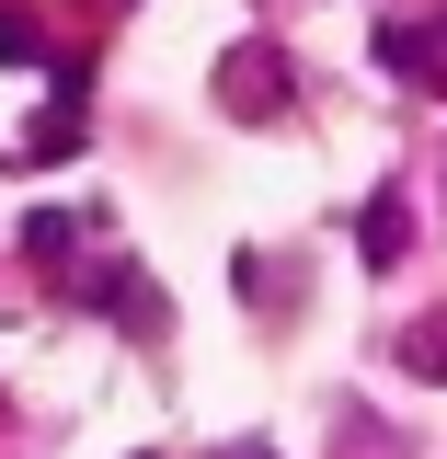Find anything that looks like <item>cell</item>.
I'll list each match as a JSON object with an SVG mask.
<instances>
[{"mask_svg": "<svg viewBox=\"0 0 447 459\" xmlns=\"http://www.w3.org/2000/svg\"><path fill=\"white\" fill-rule=\"evenodd\" d=\"M0 69H47V23L0 0Z\"/></svg>", "mask_w": 447, "mask_h": 459, "instance_id": "3", "label": "cell"}, {"mask_svg": "<svg viewBox=\"0 0 447 459\" xmlns=\"http://www.w3.org/2000/svg\"><path fill=\"white\" fill-rule=\"evenodd\" d=\"M219 104H229V115H276V104H287V69H276V47H229V69H219Z\"/></svg>", "mask_w": 447, "mask_h": 459, "instance_id": "1", "label": "cell"}, {"mask_svg": "<svg viewBox=\"0 0 447 459\" xmlns=\"http://www.w3.org/2000/svg\"><path fill=\"white\" fill-rule=\"evenodd\" d=\"M401 368H413V379H447V333H413V344H401Z\"/></svg>", "mask_w": 447, "mask_h": 459, "instance_id": "5", "label": "cell"}, {"mask_svg": "<svg viewBox=\"0 0 447 459\" xmlns=\"http://www.w3.org/2000/svg\"><path fill=\"white\" fill-rule=\"evenodd\" d=\"M69 150H81V104L57 92V104H47V126L23 138V161H69Z\"/></svg>", "mask_w": 447, "mask_h": 459, "instance_id": "4", "label": "cell"}, {"mask_svg": "<svg viewBox=\"0 0 447 459\" xmlns=\"http://www.w3.org/2000/svg\"><path fill=\"white\" fill-rule=\"evenodd\" d=\"M356 253H367V264H401V253H413V207H401V195H367V219H356Z\"/></svg>", "mask_w": 447, "mask_h": 459, "instance_id": "2", "label": "cell"}]
</instances>
